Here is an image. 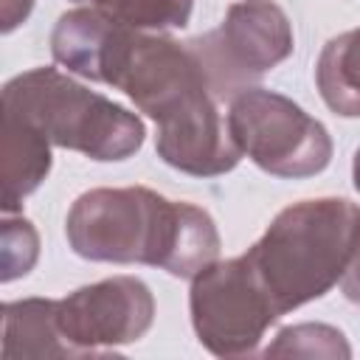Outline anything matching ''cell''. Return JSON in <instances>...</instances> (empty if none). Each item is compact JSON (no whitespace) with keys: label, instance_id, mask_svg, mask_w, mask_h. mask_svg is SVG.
Masks as SVG:
<instances>
[{"label":"cell","instance_id":"cell-16","mask_svg":"<svg viewBox=\"0 0 360 360\" xmlns=\"http://www.w3.org/2000/svg\"><path fill=\"white\" fill-rule=\"evenodd\" d=\"M31 8H34V0H0V28H3V34L14 31L20 22H25Z\"/></svg>","mask_w":360,"mask_h":360},{"label":"cell","instance_id":"cell-12","mask_svg":"<svg viewBox=\"0 0 360 360\" xmlns=\"http://www.w3.org/2000/svg\"><path fill=\"white\" fill-rule=\"evenodd\" d=\"M315 82L332 112L360 118V28L343 31L323 45L315 65Z\"/></svg>","mask_w":360,"mask_h":360},{"label":"cell","instance_id":"cell-17","mask_svg":"<svg viewBox=\"0 0 360 360\" xmlns=\"http://www.w3.org/2000/svg\"><path fill=\"white\" fill-rule=\"evenodd\" d=\"M340 290H343V295H346L349 301H354V304H360V250H357V256H354V262L349 264V270H346V276L340 278Z\"/></svg>","mask_w":360,"mask_h":360},{"label":"cell","instance_id":"cell-18","mask_svg":"<svg viewBox=\"0 0 360 360\" xmlns=\"http://www.w3.org/2000/svg\"><path fill=\"white\" fill-rule=\"evenodd\" d=\"M352 177H354V188L360 191V149L354 152V166H352Z\"/></svg>","mask_w":360,"mask_h":360},{"label":"cell","instance_id":"cell-8","mask_svg":"<svg viewBox=\"0 0 360 360\" xmlns=\"http://www.w3.org/2000/svg\"><path fill=\"white\" fill-rule=\"evenodd\" d=\"M56 321L73 357L141 340L155 321L152 290L135 276H112L56 301Z\"/></svg>","mask_w":360,"mask_h":360},{"label":"cell","instance_id":"cell-11","mask_svg":"<svg viewBox=\"0 0 360 360\" xmlns=\"http://www.w3.org/2000/svg\"><path fill=\"white\" fill-rule=\"evenodd\" d=\"M3 357H73L70 346L59 332L53 298H22L3 307Z\"/></svg>","mask_w":360,"mask_h":360},{"label":"cell","instance_id":"cell-9","mask_svg":"<svg viewBox=\"0 0 360 360\" xmlns=\"http://www.w3.org/2000/svg\"><path fill=\"white\" fill-rule=\"evenodd\" d=\"M51 141L28 121L3 112V211L14 214L51 172Z\"/></svg>","mask_w":360,"mask_h":360},{"label":"cell","instance_id":"cell-7","mask_svg":"<svg viewBox=\"0 0 360 360\" xmlns=\"http://www.w3.org/2000/svg\"><path fill=\"white\" fill-rule=\"evenodd\" d=\"M191 326L217 357L250 354L278 318L245 256L214 262L191 278Z\"/></svg>","mask_w":360,"mask_h":360},{"label":"cell","instance_id":"cell-4","mask_svg":"<svg viewBox=\"0 0 360 360\" xmlns=\"http://www.w3.org/2000/svg\"><path fill=\"white\" fill-rule=\"evenodd\" d=\"M3 112L37 127L53 146L90 160H127L143 143V121L56 68H34L6 82Z\"/></svg>","mask_w":360,"mask_h":360},{"label":"cell","instance_id":"cell-13","mask_svg":"<svg viewBox=\"0 0 360 360\" xmlns=\"http://www.w3.org/2000/svg\"><path fill=\"white\" fill-rule=\"evenodd\" d=\"M267 357H352V349L340 329L326 323L284 326L264 349Z\"/></svg>","mask_w":360,"mask_h":360},{"label":"cell","instance_id":"cell-19","mask_svg":"<svg viewBox=\"0 0 360 360\" xmlns=\"http://www.w3.org/2000/svg\"><path fill=\"white\" fill-rule=\"evenodd\" d=\"M73 3H84V6H104L107 0H73Z\"/></svg>","mask_w":360,"mask_h":360},{"label":"cell","instance_id":"cell-15","mask_svg":"<svg viewBox=\"0 0 360 360\" xmlns=\"http://www.w3.org/2000/svg\"><path fill=\"white\" fill-rule=\"evenodd\" d=\"M39 256V236L25 217L6 214L3 219V239H0V278L14 281L25 276Z\"/></svg>","mask_w":360,"mask_h":360},{"label":"cell","instance_id":"cell-2","mask_svg":"<svg viewBox=\"0 0 360 360\" xmlns=\"http://www.w3.org/2000/svg\"><path fill=\"white\" fill-rule=\"evenodd\" d=\"M65 236L82 259L152 264L174 278H194L219 256V231L205 208L146 186L79 194L68 211Z\"/></svg>","mask_w":360,"mask_h":360},{"label":"cell","instance_id":"cell-1","mask_svg":"<svg viewBox=\"0 0 360 360\" xmlns=\"http://www.w3.org/2000/svg\"><path fill=\"white\" fill-rule=\"evenodd\" d=\"M98 82L127 93L158 124L155 149L172 169L217 177L239 163L242 152L188 42L115 22Z\"/></svg>","mask_w":360,"mask_h":360},{"label":"cell","instance_id":"cell-10","mask_svg":"<svg viewBox=\"0 0 360 360\" xmlns=\"http://www.w3.org/2000/svg\"><path fill=\"white\" fill-rule=\"evenodd\" d=\"M115 22L118 20L98 6H82V8L65 11L51 34L53 59L70 73L98 82L101 59H104Z\"/></svg>","mask_w":360,"mask_h":360},{"label":"cell","instance_id":"cell-5","mask_svg":"<svg viewBox=\"0 0 360 360\" xmlns=\"http://www.w3.org/2000/svg\"><path fill=\"white\" fill-rule=\"evenodd\" d=\"M228 132L242 155L273 177H312L332 160V138L292 98L250 87L231 98Z\"/></svg>","mask_w":360,"mask_h":360},{"label":"cell","instance_id":"cell-6","mask_svg":"<svg viewBox=\"0 0 360 360\" xmlns=\"http://www.w3.org/2000/svg\"><path fill=\"white\" fill-rule=\"evenodd\" d=\"M292 25L270 0H239L228 6L219 28L188 42L217 101L250 90L270 68L292 53Z\"/></svg>","mask_w":360,"mask_h":360},{"label":"cell","instance_id":"cell-14","mask_svg":"<svg viewBox=\"0 0 360 360\" xmlns=\"http://www.w3.org/2000/svg\"><path fill=\"white\" fill-rule=\"evenodd\" d=\"M98 8H104L118 22L135 31L163 34L172 28H183L188 22L194 0H107Z\"/></svg>","mask_w":360,"mask_h":360},{"label":"cell","instance_id":"cell-3","mask_svg":"<svg viewBox=\"0 0 360 360\" xmlns=\"http://www.w3.org/2000/svg\"><path fill=\"white\" fill-rule=\"evenodd\" d=\"M360 250V208L343 197L287 205L245 262L278 315L326 295Z\"/></svg>","mask_w":360,"mask_h":360}]
</instances>
